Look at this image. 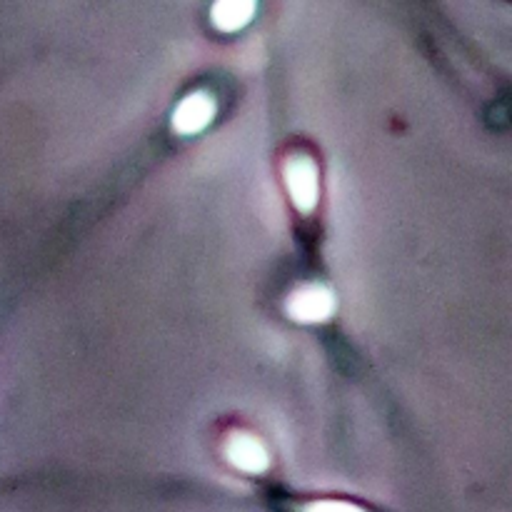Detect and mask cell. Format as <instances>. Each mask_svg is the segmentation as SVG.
<instances>
[{
    "mask_svg": "<svg viewBox=\"0 0 512 512\" xmlns=\"http://www.w3.org/2000/svg\"><path fill=\"white\" fill-rule=\"evenodd\" d=\"M285 183L300 213H313L318 205V168L308 155H293L285 163Z\"/></svg>",
    "mask_w": 512,
    "mask_h": 512,
    "instance_id": "obj_1",
    "label": "cell"
},
{
    "mask_svg": "<svg viewBox=\"0 0 512 512\" xmlns=\"http://www.w3.org/2000/svg\"><path fill=\"white\" fill-rule=\"evenodd\" d=\"M333 310V293L320 285H305V288L295 290L288 300V313L300 323H323L333 315Z\"/></svg>",
    "mask_w": 512,
    "mask_h": 512,
    "instance_id": "obj_2",
    "label": "cell"
},
{
    "mask_svg": "<svg viewBox=\"0 0 512 512\" xmlns=\"http://www.w3.org/2000/svg\"><path fill=\"white\" fill-rule=\"evenodd\" d=\"M215 115V100L208 93H193L175 108L173 130L180 135H193L208 128Z\"/></svg>",
    "mask_w": 512,
    "mask_h": 512,
    "instance_id": "obj_3",
    "label": "cell"
},
{
    "mask_svg": "<svg viewBox=\"0 0 512 512\" xmlns=\"http://www.w3.org/2000/svg\"><path fill=\"white\" fill-rule=\"evenodd\" d=\"M228 460L235 468L250 475H258L268 468V453L260 445V440H255L248 433H235L228 440Z\"/></svg>",
    "mask_w": 512,
    "mask_h": 512,
    "instance_id": "obj_4",
    "label": "cell"
},
{
    "mask_svg": "<svg viewBox=\"0 0 512 512\" xmlns=\"http://www.w3.org/2000/svg\"><path fill=\"white\" fill-rule=\"evenodd\" d=\"M255 15L253 3H240V0H223V3H215L213 8V23L220 30L230 33V30H240L243 25H248Z\"/></svg>",
    "mask_w": 512,
    "mask_h": 512,
    "instance_id": "obj_5",
    "label": "cell"
},
{
    "mask_svg": "<svg viewBox=\"0 0 512 512\" xmlns=\"http://www.w3.org/2000/svg\"><path fill=\"white\" fill-rule=\"evenodd\" d=\"M305 512H365V510L358 508V505L338 503V500H323V503L308 505Z\"/></svg>",
    "mask_w": 512,
    "mask_h": 512,
    "instance_id": "obj_6",
    "label": "cell"
}]
</instances>
